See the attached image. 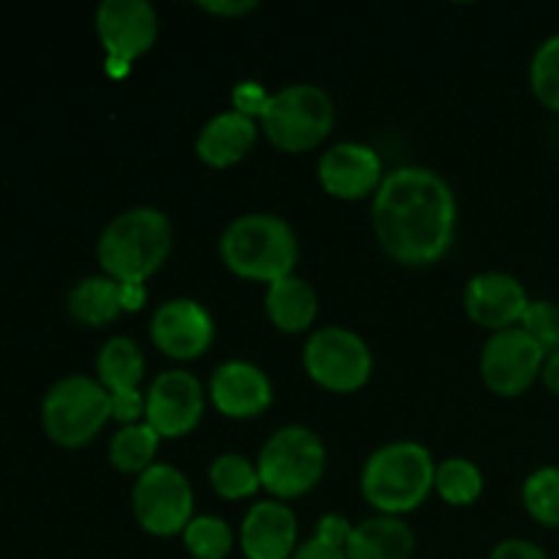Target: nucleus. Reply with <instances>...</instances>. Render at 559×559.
Wrapping results in <instances>:
<instances>
[{
	"label": "nucleus",
	"mask_w": 559,
	"mask_h": 559,
	"mask_svg": "<svg viewBox=\"0 0 559 559\" xmlns=\"http://www.w3.org/2000/svg\"><path fill=\"white\" fill-rule=\"evenodd\" d=\"M374 229L382 249L396 262L431 265L453 243L456 197L431 169H393L377 189Z\"/></svg>",
	"instance_id": "nucleus-1"
},
{
	"label": "nucleus",
	"mask_w": 559,
	"mask_h": 559,
	"mask_svg": "<svg viewBox=\"0 0 559 559\" xmlns=\"http://www.w3.org/2000/svg\"><path fill=\"white\" fill-rule=\"evenodd\" d=\"M173 251V224L156 207H131L107 224L98 262L118 284H142Z\"/></svg>",
	"instance_id": "nucleus-2"
},
{
	"label": "nucleus",
	"mask_w": 559,
	"mask_h": 559,
	"mask_svg": "<svg viewBox=\"0 0 559 559\" xmlns=\"http://www.w3.org/2000/svg\"><path fill=\"white\" fill-rule=\"evenodd\" d=\"M222 257L233 273L257 282H278L293 276L298 262V240L287 222L265 213L240 216L224 229Z\"/></svg>",
	"instance_id": "nucleus-3"
},
{
	"label": "nucleus",
	"mask_w": 559,
	"mask_h": 559,
	"mask_svg": "<svg viewBox=\"0 0 559 559\" xmlns=\"http://www.w3.org/2000/svg\"><path fill=\"white\" fill-rule=\"evenodd\" d=\"M435 459L418 442H393L366 462L364 497L385 516L418 508L435 489Z\"/></svg>",
	"instance_id": "nucleus-4"
},
{
	"label": "nucleus",
	"mask_w": 559,
	"mask_h": 559,
	"mask_svg": "<svg viewBox=\"0 0 559 559\" xmlns=\"http://www.w3.org/2000/svg\"><path fill=\"white\" fill-rule=\"evenodd\" d=\"M112 418L109 391L91 377H63L47 391L41 404L44 431L63 448L91 442Z\"/></svg>",
	"instance_id": "nucleus-5"
},
{
	"label": "nucleus",
	"mask_w": 559,
	"mask_h": 559,
	"mask_svg": "<svg viewBox=\"0 0 559 559\" xmlns=\"http://www.w3.org/2000/svg\"><path fill=\"white\" fill-rule=\"evenodd\" d=\"M260 120L267 140L282 151H311L331 134L333 102L314 85H289L267 98Z\"/></svg>",
	"instance_id": "nucleus-6"
},
{
	"label": "nucleus",
	"mask_w": 559,
	"mask_h": 559,
	"mask_svg": "<svg viewBox=\"0 0 559 559\" xmlns=\"http://www.w3.org/2000/svg\"><path fill=\"white\" fill-rule=\"evenodd\" d=\"M260 484L271 495L289 500L314 489L325 473V445L320 437L304 426L278 429L260 453Z\"/></svg>",
	"instance_id": "nucleus-7"
},
{
	"label": "nucleus",
	"mask_w": 559,
	"mask_h": 559,
	"mask_svg": "<svg viewBox=\"0 0 559 559\" xmlns=\"http://www.w3.org/2000/svg\"><path fill=\"white\" fill-rule=\"evenodd\" d=\"M96 31L107 52L104 71L112 80H123L131 63L156 41L158 20L145 0H104L96 11Z\"/></svg>",
	"instance_id": "nucleus-8"
},
{
	"label": "nucleus",
	"mask_w": 559,
	"mask_h": 559,
	"mask_svg": "<svg viewBox=\"0 0 559 559\" xmlns=\"http://www.w3.org/2000/svg\"><path fill=\"white\" fill-rule=\"evenodd\" d=\"M304 364L311 380L336 393L358 391L371 374V353L358 333L347 328H322L309 338Z\"/></svg>",
	"instance_id": "nucleus-9"
},
{
	"label": "nucleus",
	"mask_w": 559,
	"mask_h": 559,
	"mask_svg": "<svg viewBox=\"0 0 559 559\" xmlns=\"http://www.w3.org/2000/svg\"><path fill=\"white\" fill-rule=\"evenodd\" d=\"M194 495L183 473L169 464H153L134 486V513L151 535H175L189 527Z\"/></svg>",
	"instance_id": "nucleus-10"
},
{
	"label": "nucleus",
	"mask_w": 559,
	"mask_h": 559,
	"mask_svg": "<svg viewBox=\"0 0 559 559\" xmlns=\"http://www.w3.org/2000/svg\"><path fill=\"white\" fill-rule=\"evenodd\" d=\"M544 364V349L522 328H508V331H497L486 342L484 355H480V374L486 385L500 396H519L538 380Z\"/></svg>",
	"instance_id": "nucleus-11"
},
{
	"label": "nucleus",
	"mask_w": 559,
	"mask_h": 559,
	"mask_svg": "<svg viewBox=\"0 0 559 559\" xmlns=\"http://www.w3.org/2000/svg\"><path fill=\"white\" fill-rule=\"evenodd\" d=\"M202 415V385L189 371H164L145 396L147 426L158 437H183Z\"/></svg>",
	"instance_id": "nucleus-12"
},
{
	"label": "nucleus",
	"mask_w": 559,
	"mask_h": 559,
	"mask_svg": "<svg viewBox=\"0 0 559 559\" xmlns=\"http://www.w3.org/2000/svg\"><path fill=\"white\" fill-rule=\"evenodd\" d=\"M151 333L164 355L178 360L197 358L213 342V320L197 300H167L153 314Z\"/></svg>",
	"instance_id": "nucleus-13"
},
{
	"label": "nucleus",
	"mask_w": 559,
	"mask_h": 559,
	"mask_svg": "<svg viewBox=\"0 0 559 559\" xmlns=\"http://www.w3.org/2000/svg\"><path fill=\"white\" fill-rule=\"evenodd\" d=\"M464 306L478 325L491 328L497 333L522 322L530 298L522 284L508 273H480V276L469 278Z\"/></svg>",
	"instance_id": "nucleus-14"
},
{
	"label": "nucleus",
	"mask_w": 559,
	"mask_h": 559,
	"mask_svg": "<svg viewBox=\"0 0 559 559\" xmlns=\"http://www.w3.org/2000/svg\"><path fill=\"white\" fill-rule=\"evenodd\" d=\"M320 180L328 194L338 200H360L380 189L382 162L371 147L342 142L320 158Z\"/></svg>",
	"instance_id": "nucleus-15"
},
{
	"label": "nucleus",
	"mask_w": 559,
	"mask_h": 559,
	"mask_svg": "<svg viewBox=\"0 0 559 559\" xmlns=\"http://www.w3.org/2000/svg\"><path fill=\"white\" fill-rule=\"evenodd\" d=\"M211 396L227 418H254L271 407L273 391L265 371L246 360H229L213 374Z\"/></svg>",
	"instance_id": "nucleus-16"
},
{
	"label": "nucleus",
	"mask_w": 559,
	"mask_h": 559,
	"mask_svg": "<svg viewBox=\"0 0 559 559\" xmlns=\"http://www.w3.org/2000/svg\"><path fill=\"white\" fill-rule=\"evenodd\" d=\"M298 524L282 502H257L240 527V546L249 559H287L295 555Z\"/></svg>",
	"instance_id": "nucleus-17"
},
{
	"label": "nucleus",
	"mask_w": 559,
	"mask_h": 559,
	"mask_svg": "<svg viewBox=\"0 0 559 559\" xmlns=\"http://www.w3.org/2000/svg\"><path fill=\"white\" fill-rule=\"evenodd\" d=\"M254 118H246L233 109V112H222L207 120V126L197 136V153L211 167H229V164L240 162L254 147Z\"/></svg>",
	"instance_id": "nucleus-18"
},
{
	"label": "nucleus",
	"mask_w": 559,
	"mask_h": 559,
	"mask_svg": "<svg viewBox=\"0 0 559 559\" xmlns=\"http://www.w3.org/2000/svg\"><path fill=\"white\" fill-rule=\"evenodd\" d=\"M415 535L402 519L374 516L355 524L347 544V559H409Z\"/></svg>",
	"instance_id": "nucleus-19"
},
{
	"label": "nucleus",
	"mask_w": 559,
	"mask_h": 559,
	"mask_svg": "<svg viewBox=\"0 0 559 559\" xmlns=\"http://www.w3.org/2000/svg\"><path fill=\"white\" fill-rule=\"evenodd\" d=\"M267 314L278 331L300 333L314 322L317 317V295L304 278L287 276L278 278L267 287Z\"/></svg>",
	"instance_id": "nucleus-20"
},
{
	"label": "nucleus",
	"mask_w": 559,
	"mask_h": 559,
	"mask_svg": "<svg viewBox=\"0 0 559 559\" xmlns=\"http://www.w3.org/2000/svg\"><path fill=\"white\" fill-rule=\"evenodd\" d=\"M69 311L82 325H107L123 311L120 284L109 276H93L76 284L69 293Z\"/></svg>",
	"instance_id": "nucleus-21"
},
{
	"label": "nucleus",
	"mask_w": 559,
	"mask_h": 559,
	"mask_svg": "<svg viewBox=\"0 0 559 559\" xmlns=\"http://www.w3.org/2000/svg\"><path fill=\"white\" fill-rule=\"evenodd\" d=\"M96 369L98 382L109 393L136 391L142 382V371H145V358H142L140 347L131 338L115 336L98 353Z\"/></svg>",
	"instance_id": "nucleus-22"
},
{
	"label": "nucleus",
	"mask_w": 559,
	"mask_h": 559,
	"mask_svg": "<svg viewBox=\"0 0 559 559\" xmlns=\"http://www.w3.org/2000/svg\"><path fill=\"white\" fill-rule=\"evenodd\" d=\"M162 437L156 435V429L147 424H131L115 435L112 445H109V462L115 464L123 473H145L147 467H153V456H156V448Z\"/></svg>",
	"instance_id": "nucleus-23"
},
{
	"label": "nucleus",
	"mask_w": 559,
	"mask_h": 559,
	"mask_svg": "<svg viewBox=\"0 0 559 559\" xmlns=\"http://www.w3.org/2000/svg\"><path fill=\"white\" fill-rule=\"evenodd\" d=\"M435 486L442 500L451 506H469L484 491V475L467 459H445L437 467Z\"/></svg>",
	"instance_id": "nucleus-24"
},
{
	"label": "nucleus",
	"mask_w": 559,
	"mask_h": 559,
	"mask_svg": "<svg viewBox=\"0 0 559 559\" xmlns=\"http://www.w3.org/2000/svg\"><path fill=\"white\" fill-rule=\"evenodd\" d=\"M211 484L227 500H243L260 489V473L249 459L238 456V453H224L213 462L211 467Z\"/></svg>",
	"instance_id": "nucleus-25"
},
{
	"label": "nucleus",
	"mask_w": 559,
	"mask_h": 559,
	"mask_svg": "<svg viewBox=\"0 0 559 559\" xmlns=\"http://www.w3.org/2000/svg\"><path fill=\"white\" fill-rule=\"evenodd\" d=\"M186 549L197 559H224L233 549V530L218 516H197L183 530Z\"/></svg>",
	"instance_id": "nucleus-26"
},
{
	"label": "nucleus",
	"mask_w": 559,
	"mask_h": 559,
	"mask_svg": "<svg viewBox=\"0 0 559 559\" xmlns=\"http://www.w3.org/2000/svg\"><path fill=\"white\" fill-rule=\"evenodd\" d=\"M524 506L530 516L538 519L546 527H559V469L544 467L533 473L524 484Z\"/></svg>",
	"instance_id": "nucleus-27"
},
{
	"label": "nucleus",
	"mask_w": 559,
	"mask_h": 559,
	"mask_svg": "<svg viewBox=\"0 0 559 559\" xmlns=\"http://www.w3.org/2000/svg\"><path fill=\"white\" fill-rule=\"evenodd\" d=\"M530 82L538 102L559 112V33L538 47L530 66Z\"/></svg>",
	"instance_id": "nucleus-28"
},
{
	"label": "nucleus",
	"mask_w": 559,
	"mask_h": 559,
	"mask_svg": "<svg viewBox=\"0 0 559 559\" xmlns=\"http://www.w3.org/2000/svg\"><path fill=\"white\" fill-rule=\"evenodd\" d=\"M522 331L544 349L546 355L559 349V306L551 300H535L522 317Z\"/></svg>",
	"instance_id": "nucleus-29"
},
{
	"label": "nucleus",
	"mask_w": 559,
	"mask_h": 559,
	"mask_svg": "<svg viewBox=\"0 0 559 559\" xmlns=\"http://www.w3.org/2000/svg\"><path fill=\"white\" fill-rule=\"evenodd\" d=\"M267 98L271 96H267L265 87H262L260 82H240V85H235L233 91L235 112L246 115V118H257V115H262Z\"/></svg>",
	"instance_id": "nucleus-30"
},
{
	"label": "nucleus",
	"mask_w": 559,
	"mask_h": 559,
	"mask_svg": "<svg viewBox=\"0 0 559 559\" xmlns=\"http://www.w3.org/2000/svg\"><path fill=\"white\" fill-rule=\"evenodd\" d=\"M109 402H112V418H118L126 426H131L140 415H145V396L140 391L109 393Z\"/></svg>",
	"instance_id": "nucleus-31"
},
{
	"label": "nucleus",
	"mask_w": 559,
	"mask_h": 559,
	"mask_svg": "<svg viewBox=\"0 0 559 559\" xmlns=\"http://www.w3.org/2000/svg\"><path fill=\"white\" fill-rule=\"evenodd\" d=\"M349 535H353V527H349L347 519L336 516V513H331V516H322L320 524H317V538L325 540V544H331V546H338V549H344V551H347Z\"/></svg>",
	"instance_id": "nucleus-32"
},
{
	"label": "nucleus",
	"mask_w": 559,
	"mask_h": 559,
	"mask_svg": "<svg viewBox=\"0 0 559 559\" xmlns=\"http://www.w3.org/2000/svg\"><path fill=\"white\" fill-rule=\"evenodd\" d=\"M489 559H549L544 549H538L530 540H502Z\"/></svg>",
	"instance_id": "nucleus-33"
},
{
	"label": "nucleus",
	"mask_w": 559,
	"mask_h": 559,
	"mask_svg": "<svg viewBox=\"0 0 559 559\" xmlns=\"http://www.w3.org/2000/svg\"><path fill=\"white\" fill-rule=\"evenodd\" d=\"M293 559H347V551L338 549V546L325 544V540H320L314 535V538L306 540L300 549H295Z\"/></svg>",
	"instance_id": "nucleus-34"
},
{
	"label": "nucleus",
	"mask_w": 559,
	"mask_h": 559,
	"mask_svg": "<svg viewBox=\"0 0 559 559\" xmlns=\"http://www.w3.org/2000/svg\"><path fill=\"white\" fill-rule=\"evenodd\" d=\"M200 5L205 11H211V14H218V16H240V14H246V11L257 9L254 0H216V3L205 0V3H200Z\"/></svg>",
	"instance_id": "nucleus-35"
},
{
	"label": "nucleus",
	"mask_w": 559,
	"mask_h": 559,
	"mask_svg": "<svg viewBox=\"0 0 559 559\" xmlns=\"http://www.w3.org/2000/svg\"><path fill=\"white\" fill-rule=\"evenodd\" d=\"M120 293H123V309L136 311L145 304V287L142 284H120Z\"/></svg>",
	"instance_id": "nucleus-36"
},
{
	"label": "nucleus",
	"mask_w": 559,
	"mask_h": 559,
	"mask_svg": "<svg viewBox=\"0 0 559 559\" xmlns=\"http://www.w3.org/2000/svg\"><path fill=\"white\" fill-rule=\"evenodd\" d=\"M540 374H544L546 388H549L555 396H559V349H557V353H551L549 358H546L544 371H540Z\"/></svg>",
	"instance_id": "nucleus-37"
}]
</instances>
